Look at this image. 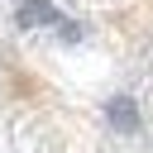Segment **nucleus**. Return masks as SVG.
Masks as SVG:
<instances>
[{
	"label": "nucleus",
	"instance_id": "1",
	"mask_svg": "<svg viewBox=\"0 0 153 153\" xmlns=\"http://www.w3.org/2000/svg\"><path fill=\"white\" fill-rule=\"evenodd\" d=\"M105 120H110V129L134 134V129H139V105H134V96H110V100H105Z\"/></svg>",
	"mask_w": 153,
	"mask_h": 153
},
{
	"label": "nucleus",
	"instance_id": "2",
	"mask_svg": "<svg viewBox=\"0 0 153 153\" xmlns=\"http://www.w3.org/2000/svg\"><path fill=\"white\" fill-rule=\"evenodd\" d=\"M62 14H57V5L53 0H24L19 10H14V24L19 29H38V24H57Z\"/></svg>",
	"mask_w": 153,
	"mask_h": 153
},
{
	"label": "nucleus",
	"instance_id": "3",
	"mask_svg": "<svg viewBox=\"0 0 153 153\" xmlns=\"http://www.w3.org/2000/svg\"><path fill=\"white\" fill-rule=\"evenodd\" d=\"M57 33H62V43H76V38H81V24H62V19H57Z\"/></svg>",
	"mask_w": 153,
	"mask_h": 153
}]
</instances>
